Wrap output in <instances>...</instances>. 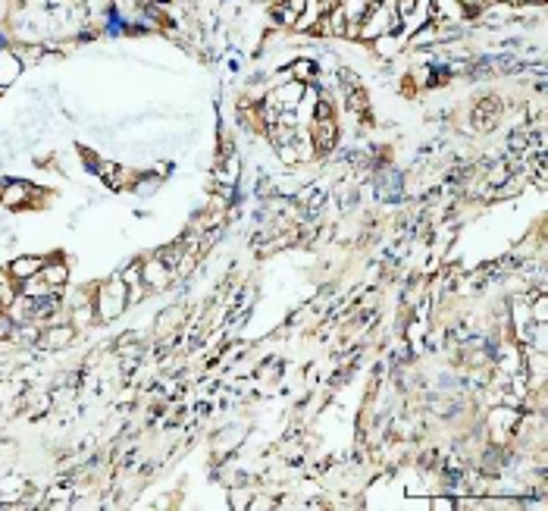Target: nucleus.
Instances as JSON below:
<instances>
[{
  "label": "nucleus",
  "mask_w": 548,
  "mask_h": 511,
  "mask_svg": "<svg viewBox=\"0 0 548 511\" xmlns=\"http://www.w3.org/2000/svg\"><path fill=\"white\" fill-rule=\"evenodd\" d=\"M432 508L445 511V508H454V502H448V499H436V505H432Z\"/></svg>",
  "instance_id": "nucleus-21"
},
{
  "label": "nucleus",
  "mask_w": 548,
  "mask_h": 511,
  "mask_svg": "<svg viewBox=\"0 0 548 511\" xmlns=\"http://www.w3.org/2000/svg\"><path fill=\"white\" fill-rule=\"evenodd\" d=\"M44 270V258H35V254H29V258H16L13 264H10V273H13L16 282L29 279V276H38Z\"/></svg>",
  "instance_id": "nucleus-6"
},
{
  "label": "nucleus",
  "mask_w": 548,
  "mask_h": 511,
  "mask_svg": "<svg viewBox=\"0 0 548 511\" xmlns=\"http://www.w3.org/2000/svg\"><path fill=\"white\" fill-rule=\"evenodd\" d=\"M126 295H129V286L122 282V276L107 282V286H101V295H97V301H94V317L104 320V323L116 320L119 314L126 311Z\"/></svg>",
  "instance_id": "nucleus-2"
},
{
  "label": "nucleus",
  "mask_w": 548,
  "mask_h": 511,
  "mask_svg": "<svg viewBox=\"0 0 548 511\" xmlns=\"http://www.w3.org/2000/svg\"><path fill=\"white\" fill-rule=\"evenodd\" d=\"M19 292L29 298H44V295H57V289H51V282L44 279V276H29V279L19 282Z\"/></svg>",
  "instance_id": "nucleus-13"
},
{
  "label": "nucleus",
  "mask_w": 548,
  "mask_h": 511,
  "mask_svg": "<svg viewBox=\"0 0 548 511\" xmlns=\"http://www.w3.org/2000/svg\"><path fill=\"white\" fill-rule=\"evenodd\" d=\"M536 320H539L542 326H545V298H536V308H533Z\"/></svg>",
  "instance_id": "nucleus-20"
},
{
  "label": "nucleus",
  "mask_w": 548,
  "mask_h": 511,
  "mask_svg": "<svg viewBox=\"0 0 548 511\" xmlns=\"http://www.w3.org/2000/svg\"><path fill=\"white\" fill-rule=\"evenodd\" d=\"M304 10H307V0H285V3H279V7L273 10V16L285 25H295V23H301Z\"/></svg>",
  "instance_id": "nucleus-10"
},
{
  "label": "nucleus",
  "mask_w": 548,
  "mask_h": 511,
  "mask_svg": "<svg viewBox=\"0 0 548 511\" xmlns=\"http://www.w3.org/2000/svg\"><path fill=\"white\" fill-rule=\"evenodd\" d=\"M29 198H31V186L29 182H19V179H10L0 188V204H7V208H23Z\"/></svg>",
  "instance_id": "nucleus-5"
},
{
  "label": "nucleus",
  "mask_w": 548,
  "mask_h": 511,
  "mask_svg": "<svg viewBox=\"0 0 548 511\" xmlns=\"http://www.w3.org/2000/svg\"><path fill=\"white\" fill-rule=\"evenodd\" d=\"M179 323H182V308H166V311H160V317L154 320V326H157V333L160 336L172 333Z\"/></svg>",
  "instance_id": "nucleus-14"
},
{
  "label": "nucleus",
  "mask_w": 548,
  "mask_h": 511,
  "mask_svg": "<svg viewBox=\"0 0 548 511\" xmlns=\"http://www.w3.org/2000/svg\"><path fill=\"white\" fill-rule=\"evenodd\" d=\"M357 25H363V29H357V35L367 38V41H373V38H385V35H395V29H398V13H395V3H376V7L370 10V13L363 16Z\"/></svg>",
  "instance_id": "nucleus-1"
},
{
  "label": "nucleus",
  "mask_w": 548,
  "mask_h": 511,
  "mask_svg": "<svg viewBox=\"0 0 548 511\" xmlns=\"http://www.w3.org/2000/svg\"><path fill=\"white\" fill-rule=\"evenodd\" d=\"M392 3H395V13H398V19H408V16L417 10V0H392Z\"/></svg>",
  "instance_id": "nucleus-19"
},
{
  "label": "nucleus",
  "mask_w": 548,
  "mask_h": 511,
  "mask_svg": "<svg viewBox=\"0 0 548 511\" xmlns=\"http://www.w3.org/2000/svg\"><path fill=\"white\" fill-rule=\"evenodd\" d=\"M41 276H44L47 282H51V289H63L66 286V279H69V267L63 264L60 258H53V260H44V270H41Z\"/></svg>",
  "instance_id": "nucleus-9"
},
{
  "label": "nucleus",
  "mask_w": 548,
  "mask_h": 511,
  "mask_svg": "<svg viewBox=\"0 0 548 511\" xmlns=\"http://www.w3.org/2000/svg\"><path fill=\"white\" fill-rule=\"evenodd\" d=\"M335 123L329 116H319L317 123H313V145H317L319 151H329L335 145Z\"/></svg>",
  "instance_id": "nucleus-7"
},
{
  "label": "nucleus",
  "mask_w": 548,
  "mask_h": 511,
  "mask_svg": "<svg viewBox=\"0 0 548 511\" xmlns=\"http://www.w3.org/2000/svg\"><path fill=\"white\" fill-rule=\"evenodd\" d=\"M73 336H75V326H51L41 336V345H47V349H66L69 342H73Z\"/></svg>",
  "instance_id": "nucleus-11"
},
{
  "label": "nucleus",
  "mask_w": 548,
  "mask_h": 511,
  "mask_svg": "<svg viewBox=\"0 0 548 511\" xmlns=\"http://www.w3.org/2000/svg\"><path fill=\"white\" fill-rule=\"evenodd\" d=\"M69 499H73V486L69 483H60V486L47 489V502L51 505H66Z\"/></svg>",
  "instance_id": "nucleus-15"
},
{
  "label": "nucleus",
  "mask_w": 548,
  "mask_h": 511,
  "mask_svg": "<svg viewBox=\"0 0 548 511\" xmlns=\"http://www.w3.org/2000/svg\"><path fill=\"white\" fill-rule=\"evenodd\" d=\"M301 95H304V85L295 79V82H289V85H282V88H276V95L270 97V101H273V104L279 107V110H282V107H289V110H291V107H298Z\"/></svg>",
  "instance_id": "nucleus-8"
},
{
  "label": "nucleus",
  "mask_w": 548,
  "mask_h": 511,
  "mask_svg": "<svg viewBox=\"0 0 548 511\" xmlns=\"http://www.w3.org/2000/svg\"><path fill=\"white\" fill-rule=\"evenodd\" d=\"M97 173H104V182L110 188H122L132 182V173L122 170V166H116V163H97Z\"/></svg>",
  "instance_id": "nucleus-12"
},
{
  "label": "nucleus",
  "mask_w": 548,
  "mask_h": 511,
  "mask_svg": "<svg viewBox=\"0 0 548 511\" xmlns=\"http://www.w3.org/2000/svg\"><path fill=\"white\" fill-rule=\"evenodd\" d=\"M182 254H185V251H182V245H170V248H164V251L157 254V258L164 260L170 270H176V267H179V260H182Z\"/></svg>",
  "instance_id": "nucleus-16"
},
{
  "label": "nucleus",
  "mask_w": 548,
  "mask_h": 511,
  "mask_svg": "<svg viewBox=\"0 0 548 511\" xmlns=\"http://www.w3.org/2000/svg\"><path fill=\"white\" fill-rule=\"evenodd\" d=\"M291 75H295L298 82H307V79H313V75H317V66H313L311 60H298L295 66H291Z\"/></svg>",
  "instance_id": "nucleus-17"
},
{
  "label": "nucleus",
  "mask_w": 548,
  "mask_h": 511,
  "mask_svg": "<svg viewBox=\"0 0 548 511\" xmlns=\"http://www.w3.org/2000/svg\"><path fill=\"white\" fill-rule=\"evenodd\" d=\"M498 116H501V101H498V97H486V101H480V104L473 107V126L480 129V132H489L498 123Z\"/></svg>",
  "instance_id": "nucleus-4"
},
{
  "label": "nucleus",
  "mask_w": 548,
  "mask_h": 511,
  "mask_svg": "<svg viewBox=\"0 0 548 511\" xmlns=\"http://www.w3.org/2000/svg\"><path fill=\"white\" fill-rule=\"evenodd\" d=\"M73 320H75V326H82V323H88V320H94V308H91L88 301H82V304H79V311L73 314Z\"/></svg>",
  "instance_id": "nucleus-18"
},
{
  "label": "nucleus",
  "mask_w": 548,
  "mask_h": 511,
  "mask_svg": "<svg viewBox=\"0 0 548 511\" xmlns=\"http://www.w3.org/2000/svg\"><path fill=\"white\" fill-rule=\"evenodd\" d=\"M170 273H172V270L166 267L160 258L148 260V264H141V279H144V286H148L151 292L166 289V286H170Z\"/></svg>",
  "instance_id": "nucleus-3"
}]
</instances>
